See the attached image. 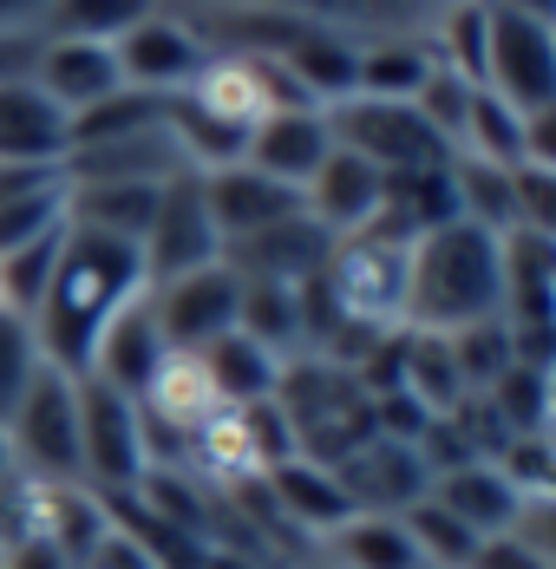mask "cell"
<instances>
[{"mask_svg":"<svg viewBox=\"0 0 556 569\" xmlns=\"http://www.w3.org/2000/svg\"><path fill=\"white\" fill-rule=\"evenodd\" d=\"M145 256L131 242H111V236H92V229L66 223V242H59L53 282L33 308V347L40 360L59 367V373H86L92 347L106 335V321L118 308H131L145 295Z\"/></svg>","mask_w":556,"mask_h":569,"instance_id":"6da1fadb","label":"cell"},{"mask_svg":"<svg viewBox=\"0 0 556 569\" xmlns=\"http://www.w3.org/2000/svg\"><path fill=\"white\" fill-rule=\"evenodd\" d=\"M504 315V262L498 236L465 217L413 236L406 262V328L413 335H458Z\"/></svg>","mask_w":556,"mask_h":569,"instance_id":"7a4b0ae2","label":"cell"},{"mask_svg":"<svg viewBox=\"0 0 556 569\" xmlns=\"http://www.w3.org/2000/svg\"><path fill=\"white\" fill-rule=\"evenodd\" d=\"M406 262H413V242L380 223L354 229V236H334L328 262H321L328 308L340 321H354V328L399 335L406 328Z\"/></svg>","mask_w":556,"mask_h":569,"instance_id":"3957f363","label":"cell"},{"mask_svg":"<svg viewBox=\"0 0 556 569\" xmlns=\"http://www.w3.org/2000/svg\"><path fill=\"white\" fill-rule=\"evenodd\" d=\"M492 99H504L517 118L556 112V27L550 13L485 0V79Z\"/></svg>","mask_w":556,"mask_h":569,"instance_id":"277c9868","label":"cell"},{"mask_svg":"<svg viewBox=\"0 0 556 569\" xmlns=\"http://www.w3.org/2000/svg\"><path fill=\"white\" fill-rule=\"evenodd\" d=\"M13 471H27L33 485H86L79 478V399H72V373L59 367H33V380L20 387L13 412L0 419Z\"/></svg>","mask_w":556,"mask_h":569,"instance_id":"5b68a950","label":"cell"},{"mask_svg":"<svg viewBox=\"0 0 556 569\" xmlns=\"http://www.w3.org/2000/svg\"><path fill=\"white\" fill-rule=\"evenodd\" d=\"M72 399H79V478L99 498H131L151 471V446H145V412L138 399L118 387L72 373Z\"/></svg>","mask_w":556,"mask_h":569,"instance_id":"8992f818","label":"cell"},{"mask_svg":"<svg viewBox=\"0 0 556 569\" xmlns=\"http://www.w3.org/2000/svg\"><path fill=\"white\" fill-rule=\"evenodd\" d=\"M328 131H334L340 151L380 164L387 177L426 171V164H445V158H451L439 131L413 112V99H360V92H354V99L328 106Z\"/></svg>","mask_w":556,"mask_h":569,"instance_id":"52a82bcc","label":"cell"},{"mask_svg":"<svg viewBox=\"0 0 556 569\" xmlns=\"http://www.w3.org/2000/svg\"><path fill=\"white\" fill-rule=\"evenodd\" d=\"M138 256H145V282H151V288L170 282V276H190V269L222 262V236H217V223H210L203 177H197V171L165 177L158 210H151V229H145Z\"/></svg>","mask_w":556,"mask_h":569,"instance_id":"ba28073f","label":"cell"},{"mask_svg":"<svg viewBox=\"0 0 556 569\" xmlns=\"http://www.w3.org/2000/svg\"><path fill=\"white\" fill-rule=\"evenodd\" d=\"M183 7H256L295 27H321L347 40H426L445 0H183Z\"/></svg>","mask_w":556,"mask_h":569,"instance_id":"9c48e42d","label":"cell"},{"mask_svg":"<svg viewBox=\"0 0 556 569\" xmlns=\"http://www.w3.org/2000/svg\"><path fill=\"white\" fill-rule=\"evenodd\" d=\"M111 53H118V79L131 86V92H151V99H170V92H183L190 79H197V66H203V40L190 33V20L177 13V7H151L131 33H118L111 40Z\"/></svg>","mask_w":556,"mask_h":569,"instance_id":"30bf717a","label":"cell"},{"mask_svg":"<svg viewBox=\"0 0 556 569\" xmlns=\"http://www.w3.org/2000/svg\"><path fill=\"white\" fill-rule=\"evenodd\" d=\"M236 308H242V276L229 262H210V269H190V276H170L151 288V315L165 328L170 353H197L217 335H229Z\"/></svg>","mask_w":556,"mask_h":569,"instance_id":"8fae6325","label":"cell"},{"mask_svg":"<svg viewBox=\"0 0 556 569\" xmlns=\"http://www.w3.org/2000/svg\"><path fill=\"white\" fill-rule=\"evenodd\" d=\"M334 478H340V491L354 498V511H387L399 517L406 505H419L426 491H433V471H426V458L419 446H399V439H367L360 452H347L340 465H328Z\"/></svg>","mask_w":556,"mask_h":569,"instance_id":"7c38bea8","label":"cell"},{"mask_svg":"<svg viewBox=\"0 0 556 569\" xmlns=\"http://www.w3.org/2000/svg\"><path fill=\"white\" fill-rule=\"evenodd\" d=\"M334 236L308 210H295V217H281V223L256 229V236H242V242H222V262L242 276V282H315L321 276V262H328Z\"/></svg>","mask_w":556,"mask_h":569,"instance_id":"4fadbf2b","label":"cell"},{"mask_svg":"<svg viewBox=\"0 0 556 569\" xmlns=\"http://www.w3.org/2000/svg\"><path fill=\"white\" fill-rule=\"evenodd\" d=\"M165 360H170V341H165V328H158V315H151V288H145L131 308H118L106 321V335L92 347L86 373L106 380V387H118L125 399H145V387L158 380Z\"/></svg>","mask_w":556,"mask_h":569,"instance_id":"5bb4252c","label":"cell"},{"mask_svg":"<svg viewBox=\"0 0 556 569\" xmlns=\"http://www.w3.org/2000/svg\"><path fill=\"white\" fill-rule=\"evenodd\" d=\"M328 151H334V131H328V112H321V106H281V112H269L256 131H249L242 164H256L262 177L301 190L308 177L321 171Z\"/></svg>","mask_w":556,"mask_h":569,"instance_id":"9a60e30c","label":"cell"},{"mask_svg":"<svg viewBox=\"0 0 556 569\" xmlns=\"http://www.w3.org/2000/svg\"><path fill=\"white\" fill-rule=\"evenodd\" d=\"M380 203H387V171L367 164V158H354V151H340V144L321 158V171L301 183V210L328 229V236L367 229L380 217Z\"/></svg>","mask_w":556,"mask_h":569,"instance_id":"2e32d148","label":"cell"},{"mask_svg":"<svg viewBox=\"0 0 556 569\" xmlns=\"http://www.w3.org/2000/svg\"><path fill=\"white\" fill-rule=\"evenodd\" d=\"M203 203H210V223H217L222 242H242L256 229L295 217L301 210V190L262 177L256 164H222V171H203Z\"/></svg>","mask_w":556,"mask_h":569,"instance_id":"e0dca14e","label":"cell"},{"mask_svg":"<svg viewBox=\"0 0 556 569\" xmlns=\"http://www.w3.org/2000/svg\"><path fill=\"white\" fill-rule=\"evenodd\" d=\"M281 66V79L295 86V99H308V106H340V99H354V72H360V40H347V33H321V27H295L288 33V47L269 53Z\"/></svg>","mask_w":556,"mask_h":569,"instance_id":"ac0fdd59","label":"cell"},{"mask_svg":"<svg viewBox=\"0 0 556 569\" xmlns=\"http://www.w3.org/2000/svg\"><path fill=\"white\" fill-rule=\"evenodd\" d=\"M33 86L72 118V112H86V106H99V99H111L125 79H118V53L99 47V40H40Z\"/></svg>","mask_w":556,"mask_h":569,"instance_id":"d6986e66","label":"cell"},{"mask_svg":"<svg viewBox=\"0 0 556 569\" xmlns=\"http://www.w3.org/2000/svg\"><path fill=\"white\" fill-rule=\"evenodd\" d=\"M426 498H433V505H445V511L458 517L465 530H478V537H504V530L517 523V511H524V491L504 478L492 458H471V465H451V471H439Z\"/></svg>","mask_w":556,"mask_h":569,"instance_id":"ffe728a7","label":"cell"},{"mask_svg":"<svg viewBox=\"0 0 556 569\" xmlns=\"http://www.w3.org/2000/svg\"><path fill=\"white\" fill-rule=\"evenodd\" d=\"M59 158H66V112L33 79L0 86V164H59Z\"/></svg>","mask_w":556,"mask_h":569,"instance_id":"44dd1931","label":"cell"},{"mask_svg":"<svg viewBox=\"0 0 556 569\" xmlns=\"http://www.w3.org/2000/svg\"><path fill=\"white\" fill-rule=\"evenodd\" d=\"M158 190L165 183H66V223L138 249L158 210Z\"/></svg>","mask_w":556,"mask_h":569,"instance_id":"7402d4cb","label":"cell"},{"mask_svg":"<svg viewBox=\"0 0 556 569\" xmlns=\"http://www.w3.org/2000/svg\"><path fill=\"white\" fill-rule=\"evenodd\" d=\"M269 498L281 505V517L295 523V530H315V537H334L347 517H354V498L340 491V478H334L328 465H315V458H288L269 471Z\"/></svg>","mask_w":556,"mask_h":569,"instance_id":"603a6c76","label":"cell"},{"mask_svg":"<svg viewBox=\"0 0 556 569\" xmlns=\"http://www.w3.org/2000/svg\"><path fill=\"white\" fill-rule=\"evenodd\" d=\"M197 367L210 373L222 406H256V399H276L281 380V353H269L262 341H249L242 328L217 335L210 347H197Z\"/></svg>","mask_w":556,"mask_h":569,"instance_id":"cb8c5ba5","label":"cell"},{"mask_svg":"<svg viewBox=\"0 0 556 569\" xmlns=\"http://www.w3.org/2000/svg\"><path fill=\"white\" fill-rule=\"evenodd\" d=\"M328 543H334V569H426L406 523L387 511H354Z\"/></svg>","mask_w":556,"mask_h":569,"instance_id":"d4e9b609","label":"cell"},{"mask_svg":"<svg viewBox=\"0 0 556 569\" xmlns=\"http://www.w3.org/2000/svg\"><path fill=\"white\" fill-rule=\"evenodd\" d=\"M439 59L426 40H367L360 47V72H354V92L360 99H413L426 86Z\"/></svg>","mask_w":556,"mask_h":569,"instance_id":"484cf974","label":"cell"},{"mask_svg":"<svg viewBox=\"0 0 556 569\" xmlns=\"http://www.w3.org/2000/svg\"><path fill=\"white\" fill-rule=\"evenodd\" d=\"M158 0H47L40 40H99L111 47L118 33H131Z\"/></svg>","mask_w":556,"mask_h":569,"instance_id":"4316f807","label":"cell"},{"mask_svg":"<svg viewBox=\"0 0 556 569\" xmlns=\"http://www.w3.org/2000/svg\"><path fill=\"white\" fill-rule=\"evenodd\" d=\"M399 523H406V537H413V550H419V563L426 569H471L478 543H485L478 530H465V523L445 511V505H433V498L406 505Z\"/></svg>","mask_w":556,"mask_h":569,"instance_id":"83f0119b","label":"cell"},{"mask_svg":"<svg viewBox=\"0 0 556 569\" xmlns=\"http://www.w3.org/2000/svg\"><path fill=\"white\" fill-rule=\"evenodd\" d=\"M458 151H465V158H485V164H504V171L524 164V118L478 86V92H471V112H465Z\"/></svg>","mask_w":556,"mask_h":569,"instance_id":"f1b7e54d","label":"cell"},{"mask_svg":"<svg viewBox=\"0 0 556 569\" xmlns=\"http://www.w3.org/2000/svg\"><path fill=\"white\" fill-rule=\"evenodd\" d=\"M59 242H66V229H53V236H40V242H27V249H7V256H0V308H7V315L33 321L40 295L53 282Z\"/></svg>","mask_w":556,"mask_h":569,"instance_id":"f546056e","label":"cell"},{"mask_svg":"<svg viewBox=\"0 0 556 569\" xmlns=\"http://www.w3.org/2000/svg\"><path fill=\"white\" fill-rule=\"evenodd\" d=\"M33 367H40L33 328H27L20 315H7V308H0V419L13 412V399H20L27 380H33Z\"/></svg>","mask_w":556,"mask_h":569,"instance_id":"4dcf8cb0","label":"cell"},{"mask_svg":"<svg viewBox=\"0 0 556 569\" xmlns=\"http://www.w3.org/2000/svg\"><path fill=\"white\" fill-rule=\"evenodd\" d=\"M40 491H47V485H33L27 471H7V478H0V557H7L13 543L40 537Z\"/></svg>","mask_w":556,"mask_h":569,"instance_id":"1f68e13d","label":"cell"},{"mask_svg":"<svg viewBox=\"0 0 556 569\" xmlns=\"http://www.w3.org/2000/svg\"><path fill=\"white\" fill-rule=\"evenodd\" d=\"M79 569H158V563H151V557H145V543L111 517V530L86 550V557H79Z\"/></svg>","mask_w":556,"mask_h":569,"instance_id":"d6a6232c","label":"cell"},{"mask_svg":"<svg viewBox=\"0 0 556 569\" xmlns=\"http://www.w3.org/2000/svg\"><path fill=\"white\" fill-rule=\"evenodd\" d=\"M471 569H556L550 550H530V543H517V537H485L478 543V557Z\"/></svg>","mask_w":556,"mask_h":569,"instance_id":"836d02e7","label":"cell"},{"mask_svg":"<svg viewBox=\"0 0 556 569\" xmlns=\"http://www.w3.org/2000/svg\"><path fill=\"white\" fill-rule=\"evenodd\" d=\"M0 569H72V563L59 557L47 537H27V543H13V550L0 557Z\"/></svg>","mask_w":556,"mask_h":569,"instance_id":"e575fe53","label":"cell"},{"mask_svg":"<svg viewBox=\"0 0 556 569\" xmlns=\"http://www.w3.org/2000/svg\"><path fill=\"white\" fill-rule=\"evenodd\" d=\"M47 0H0V33H40Z\"/></svg>","mask_w":556,"mask_h":569,"instance_id":"d590c367","label":"cell"},{"mask_svg":"<svg viewBox=\"0 0 556 569\" xmlns=\"http://www.w3.org/2000/svg\"><path fill=\"white\" fill-rule=\"evenodd\" d=\"M197 569H262V563H256V557H242V550H217V543H210Z\"/></svg>","mask_w":556,"mask_h":569,"instance_id":"8d00e7d4","label":"cell"},{"mask_svg":"<svg viewBox=\"0 0 556 569\" xmlns=\"http://www.w3.org/2000/svg\"><path fill=\"white\" fill-rule=\"evenodd\" d=\"M7 471H13V452H7V432H0V478H7Z\"/></svg>","mask_w":556,"mask_h":569,"instance_id":"74e56055","label":"cell"},{"mask_svg":"<svg viewBox=\"0 0 556 569\" xmlns=\"http://www.w3.org/2000/svg\"><path fill=\"white\" fill-rule=\"evenodd\" d=\"M315 569H334V563H315Z\"/></svg>","mask_w":556,"mask_h":569,"instance_id":"f35d334b","label":"cell"}]
</instances>
